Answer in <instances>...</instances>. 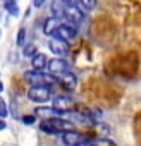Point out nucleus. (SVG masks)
I'll use <instances>...</instances> for the list:
<instances>
[{
    "label": "nucleus",
    "mask_w": 141,
    "mask_h": 146,
    "mask_svg": "<svg viewBox=\"0 0 141 146\" xmlns=\"http://www.w3.org/2000/svg\"><path fill=\"white\" fill-rule=\"evenodd\" d=\"M28 98L31 102H35V103H47V102H50V98H52L50 86H41V84L31 86L29 91H28Z\"/></svg>",
    "instance_id": "20e7f679"
},
{
    "label": "nucleus",
    "mask_w": 141,
    "mask_h": 146,
    "mask_svg": "<svg viewBox=\"0 0 141 146\" xmlns=\"http://www.w3.org/2000/svg\"><path fill=\"white\" fill-rule=\"evenodd\" d=\"M57 83H60L67 91H72L74 88H76V83H78V79H76V76L72 74V72H65V74H62L60 78H57Z\"/></svg>",
    "instance_id": "9d476101"
},
{
    "label": "nucleus",
    "mask_w": 141,
    "mask_h": 146,
    "mask_svg": "<svg viewBox=\"0 0 141 146\" xmlns=\"http://www.w3.org/2000/svg\"><path fill=\"white\" fill-rule=\"evenodd\" d=\"M5 127H7V124L4 122V119H0V131H4Z\"/></svg>",
    "instance_id": "412c9836"
},
{
    "label": "nucleus",
    "mask_w": 141,
    "mask_h": 146,
    "mask_svg": "<svg viewBox=\"0 0 141 146\" xmlns=\"http://www.w3.org/2000/svg\"><path fill=\"white\" fill-rule=\"evenodd\" d=\"M76 35H78V28L76 26H72V24L67 23V21H60V24H59V28H57V31L53 33L52 38H59V40L69 43L70 40L76 38Z\"/></svg>",
    "instance_id": "39448f33"
},
{
    "label": "nucleus",
    "mask_w": 141,
    "mask_h": 146,
    "mask_svg": "<svg viewBox=\"0 0 141 146\" xmlns=\"http://www.w3.org/2000/svg\"><path fill=\"white\" fill-rule=\"evenodd\" d=\"M2 91H4V83L0 81V93H2Z\"/></svg>",
    "instance_id": "4be33fe9"
},
{
    "label": "nucleus",
    "mask_w": 141,
    "mask_h": 146,
    "mask_svg": "<svg viewBox=\"0 0 141 146\" xmlns=\"http://www.w3.org/2000/svg\"><path fill=\"white\" fill-rule=\"evenodd\" d=\"M64 5H78V0H62Z\"/></svg>",
    "instance_id": "aec40b11"
},
{
    "label": "nucleus",
    "mask_w": 141,
    "mask_h": 146,
    "mask_svg": "<svg viewBox=\"0 0 141 146\" xmlns=\"http://www.w3.org/2000/svg\"><path fill=\"white\" fill-rule=\"evenodd\" d=\"M36 53H38V48H36V45H33V43H26V45H24V50H23V55H24V57H28V58H33Z\"/></svg>",
    "instance_id": "4468645a"
},
{
    "label": "nucleus",
    "mask_w": 141,
    "mask_h": 146,
    "mask_svg": "<svg viewBox=\"0 0 141 146\" xmlns=\"http://www.w3.org/2000/svg\"><path fill=\"white\" fill-rule=\"evenodd\" d=\"M40 129L47 134H62L72 129V122H69L62 117H47L40 122Z\"/></svg>",
    "instance_id": "f257e3e1"
},
{
    "label": "nucleus",
    "mask_w": 141,
    "mask_h": 146,
    "mask_svg": "<svg viewBox=\"0 0 141 146\" xmlns=\"http://www.w3.org/2000/svg\"><path fill=\"white\" fill-rule=\"evenodd\" d=\"M4 9H5L11 16H14V17H17V16H19V12H21L16 0H5V2H4Z\"/></svg>",
    "instance_id": "ddd939ff"
},
{
    "label": "nucleus",
    "mask_w": 141,
    "mask_h": 146,
    "mask_svg": "<svg viewBox=\"0 0 141 146\" xmlns=\"http://www.w3.org/2000/svg\"><path fill=\"white\" fill-rule=\"evenodd\" d=\"M31 67L35 69V70H45L47 67H48V57L45 55V53H36L33 58H31Z\"/></svg>",
    "instance_id": "f8f14e48"
},
{
    "label": "nucleus",
    "mask_w": 141,
    "mask_h": 146,
    "mask_svg": "<svg viewBox=\"0 0 141 146\" xmlns=\"http://www.w3.org/2000/svg\"><path fill=\"white\" fill-rule=\"evenodd\" d=\"M16 45L17 46H24L26 45V28H19L17 36H16Z\"/></svg>",
    "instance_id": "dca6fc26"
},
{
    "label": "nucleus",
    "mask_w": 141,
    "mask_h": 146,
    "mask_svg": "<svg viewBox=\"0 0 141 146\" xmlns=\"http://www.w3.org/2000/svg\"><path fill=\"white\" fill-rule=\"evenodd\" d=\"M0 36H2V29H0Z\"/></svg>",
    "instance_id": "5701e85b"
},
{
    "label": "nucleus",
    "mask_w": 141,
    "mask_h": 146,
    "mask_svg": "<svg viewBox=\"0 0 141 146\" xmlns=\"http://www.w3.org/2000/svg\"><path fill=\"white\" fill-rule=\"evenodd\" d=\"M60 21L62 19H57V17H47L45 19V23H43V33L47 35V36H53V33L57 31V28H59V24H60Z\"/></svg>",
    "instance_id": "9b49d317"
},
{
    "label": "nucleus",
    "mask_w": 141,
    "mask_h": 146,
    "mask_svg": "<svg viewBox=\"0 0 141 146\" xmlns=\"http://www.w3.org/2000/svg\"><path fill=\"white\" fill-rule=\"evenodd\" d=\"M4 2H5V0H4Z\"/></svg>",
    "instance_id": "393cba45"
},
{
    "label": "nucleus",
    "mask_w": 141,
    "mask_h": 146,
    "mask_svg": "<svg viewBox=\"0 0 141 146\" xmlns=\"http://www.w3.org/2000/svg\"><path fill=\"white\" fill-rule=\"evenodd\" d=\"M48 48H50V52H52L55 57H62V58H64V57L67 55V52H69L67 41H62V40H59V38H50Z\"/></svg>",
    "instance_id": "6e6552de"
},
{
    "label": "nucleus",
    "mask_w": 141,
    "mask_h": 146,
    "mask_svg": "<svg viewBox=\"0 0 141 146\" xmlns=\"http://www.w3.org/2000/svg\"><path fill=\"white\" fill-rule=\"evenodd\" d=\"M9 115V108H7V103L4 102V98L0 96V119H5Z\"/></svg>",
    "instance_id": "f3484780"
},
{
    "label": "nucleus",
    "mask_w": 141,
    "mask_h": 146,
    "mask_svg": "<svg viewBox=\"0 0 141 146\" xmlns=\"http://www.w3.org/2000/svg\"><path fill=\"white\" fill-rule=\"evenodd\" d=\"M62 21H67L79 29L84 23V11L79 5H64L62 4Z\"/></svg>",
    "instance_id": "f03ea898"
},
{
    "label": "nucleus",
    "mask_w": 141,
    "mask_h": 146,
    "mask_svg": "<svg viewBox=\"0 0 141 146\" xmlns=\"http://www.w3.org/2000/svg\"><path fill=\"white\" fill-rule=\"evenodd\" d=\"M78 5L86 12V11H93L96 5V0H78Z\"/></svg>",
    "instance_id": "2eb2a0df"
},
{
    "label": "nucleus",
    "mask_w": 141,
    "mask_h": 146,
    "mask_svg": "<svg viewBox=\"0 0 141 146\" xmlns=\"http://www.w3.org/2000/svg\"><path fill=\"white\" fill-rule=\"evenodd\" d=\"M16 2H17V0H16Z\"/></svg>",
    "instance_id": "b1692460"
},
{
    "label": "nucleus",
    "mask_w": 141,
    "mask_h": 146,
    "mask_svg": "<svg viewBox=\"0 0 141 146\" xmlns=\"http://www.w3.org/2000/svg\"><path fill=\"white\" fill-rule=\"evenodd\" d=\"M24 78H26L33 86H36V84H41V86H52V84L57 83V78L52 76L50 72H45V70H35V69L28 70L26 74H24Z\"/></svg>",
    "instance_id": "7ed1b4c3"
},
{
    "label": "nucleus",
    "mask_w": 141,
    "mask_h": 146,
    "mask_svg": "<svg viewBox=\"0 0 141 146\" xmlns=\"http://www.w3.org/2000/svg\"><path fill=\"white\" fill-rule=\"evenodd\" d=\"M47 70L50 72L52 76L55 78H60L62 74H65V72H69V64L62 58V57H55L52 60H48V67Z\"/></svg>",
    "instance_id": "423d86ee"
},
{
    "label": "nucleus",
    "mask_w": 141,
    "mask_h": 146,
    "mask_svg": "<svg viewBox=\"0 0 141 146\" xmlns=\"http://www.w3.org/2000/svg\"><path fill=\"white\" fill-rule=\"evenodd\" d=\"M52 107L57 108L59 112H62V113L65 115L67 112H70V108H72V100H70L69 96H55Z\"/></svg>",
    "instance_id": "1a4fd4ad"
},
{
    "label": "nucleus",
    "mask_w": 141,
    "mask_h": 146,
    "mask_svg": "<svg viewBox=\"0 0 141 146\" xmlns=\"http://www.w3.org/2000/svg\"><path fill=\"white\" fill-rule=\"evenodd\" d=\"M45 2H47V0H33V7L35 9H41Z\"/></svg>",
    "instance_id": "6ab92c4d"
},
{
    "label": "nucleus",
    "mask_w": 141,
    "mask_h": 146,
    "mask_svg": "<svg viewBox=\"0 0 141 146\" xmlns=\"http://www.w3.org/2000/svg\"><path fill=\"white\" fill-rule=\"evenodd\" d=\"M35 120H36V117H35V115H24V117H23V122H24L26 125H29V124H33Z\"/></svg>",
    "instance_id": "a211bd4d"
},
{
    "label": "nucleus",
    "mask_w": 141,
    "mask_h": 146,
    "mask_svg": "<svg viewBox=\"0 0 141 146\" xmlns=\"http://www.w3.org/2000/svg\"><path fill=\"white\" fill-rule=\"evenodd\" d=\"M60 136H62V141H64L65 146H78V144H81L83 141L88 139L86 136H83L81 132H78V131H74V129L65 131V132H62Z\"/></svg>",
    "instance_id": "0eeeda50"
}]
</instances>
